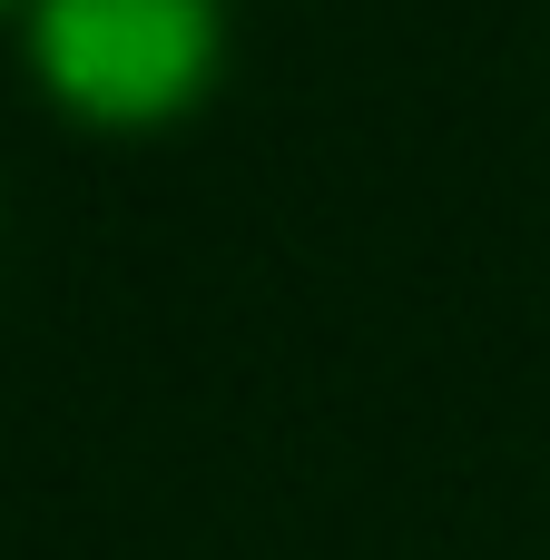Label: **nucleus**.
<instances>
[{
	"label": "nucleus",
	"instance_id": "f257e3e1",
	"mask_svg": "<svg viewBox=\"0 0 550 560\" xmlns=\"http://www.w3.org/2000/svg\"><path fill=\"white\" fill-rule=\"evenodd\" d=\"M20 79L89 138H167L226 89V0H20Z\"/></svg>",
	"mask_w": 550,
	"mask_h": 560
},
{
	"label": "nucleus",
	"instance_id": "f03ea898",
	"mask_svg": "<svg viewBox=\"0 0 550 560\" xmlns=\"http://www.w3.org/2000/svg\"><path fill=\"white\" fill-rule=\"evenodd\" d=\"M0 20H20V0H0Z\"/></svg>",
	"mask_w": 550,
	"mask_h": 560
}]
</instances>
